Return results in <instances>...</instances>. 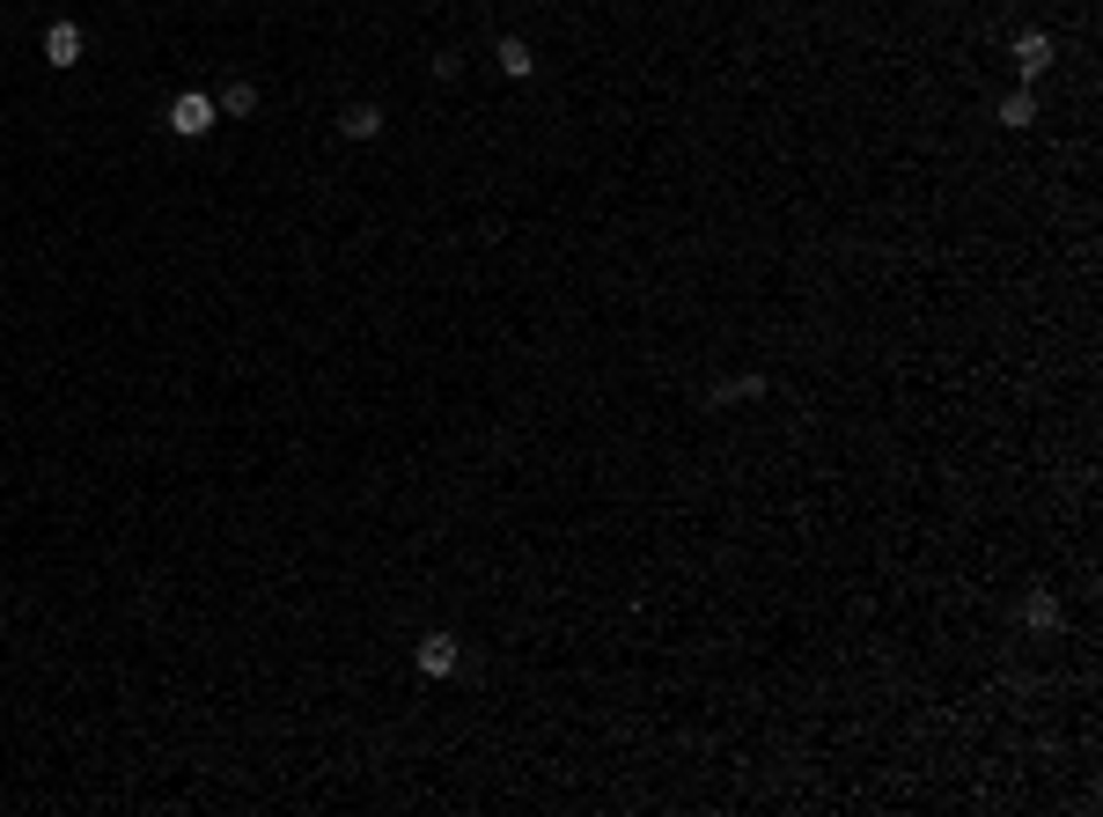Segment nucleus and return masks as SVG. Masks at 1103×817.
Listing matches in <instances>:
<instances>
[{"instance_id": "1", "label": "nucleus", "mask_w": 1103, "mask_h": 817, "mask_svg": "<svg viewBox=\"0 0 1103 817\" xmlns=\"http://www.w3.org/2000/svg\"><path fill=\"white\" fill-rule=\"evenodd\" d=\"M214 119H221L214 97H177V103H170V133H177V141H206V133H214Z\"/></svg>"}, {"instance_id": "2", "label": "nucleus", "mask_w": 1103, "mask_h": 817, "mask_svg": "<svg viewBox=\"0 0 1103 817\" xmlns=\"http://www.w3.org/2000/svg\"><path fill=\"white\" fill-rule=\"evenodd\" d=\"M413 663H419V678H449V670L464 663V648H457V634H419Z\"/></svg>"}, {"instance_id": "3", "label": "nucleus", "mask_w": 1103, "mask_h": 817, "mask_svg": "<svg viewBox=\"0 0 1103 817\" xmlns=\"http://www.w3.org/2000/svg\"><path fill=\"white\" fill-rule=\"evenodd\" d=\"M1053 59H1059V45L1045 37V30H1023V37H1015V75H1023V81H1037Z\"/></svg>"}, {"instance_id": "4", "label": "nucleus", "mask_w": 1103, "mask_h": 817, "mask_svg": "<svg viewBox=\"0 0 1103 817\" xmlns=\"http://www.w3.org/2000/svg\"><path fill=\"white\" fill-rule=\"evenodd\" d=\"M1023 626L1029 634H1059V626H1067V604H1059L1053 590H1029L1023 596Z\"/></svg>"}, {"instance_id": "5", "label": "nucleus", "mask_w": 1103, "mask_h": 817, "mask_svg": "<svg viewBox=\"0 0 1103 817\" xmlns=\"http://www.w3.org/2000/svg\"><path fill=\"white\" fill-rule=\"evenodd\" d=\"M45 59H52V67H81V23L59 15V23L45 30Z\"/></svg>"}, {"instance_id": "6", "label": "nucleus", "mask_w": 1103, "mask_h": 817, "mask_svg": "<svg viewBox=\"0 0 1103 817\" xmlns=\"http://www.w3.org/2000/svg\"><path fill=\"white\" fill-rule=\"evenodd\" d=\"M339 133H346V141H375V133H383V111H375V103H346Z\"/></svg>"}, {"instance_id": "7", "label": "nucleus", "mask_w": 1103, "mask_h": 817, "mask_svg": "<svg viewBox=\"0 0 1103 817\" xmlns=\"http://www.w3.org/2000/svg\"><path fill=\"white\" fill-rule=\"evenodd\" d=\"M493 59H500V75H508V81H530V67H538L522 37H500V45H493Z\"/></svg>"}, {"instance_id": "8", "label": "nucleus", "mask_w": 1103, "mask_h": 817, "mask_svg": "<svg viewBox=\"0 0 1103 817\" xmlns=\"http://www.w3.org/2000/svg\"><path fill=\"white\" fill-rule=\"evenodd\" d=\"M214 111L221 119H250V111H258V89H250V81H228V89L214 97Z\"/></svg>"}, {"instance_id": "9", "label": "nucleus", "mask_w": 1103, "mask_h": 817, "mask_svg": "<svg viewBox=\"0 0 1103 817\" xmlns=\"http://www.w3.org/2000/svg\"><path fill=\"white\" fill-rule=\"evenodd\" d=\"M735 398H765V376H735V383H721L713 405H735Z\"/></svg>"}, {"instance_id": "10", "label": "nucleus", "mask_w": 1103, "mask_h": 817, "mask_svg": "<svg viewBox=\"0 0 1103 817\" xmlns=\"http://www.w3.org/2000/svg\"><path fill=\"white\" fill-rule=\"evenodd\" d=\"M1029 119H1037V97H1023V89L1001 97V125H1029Z\"/></svg>"}]
</instances>
